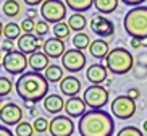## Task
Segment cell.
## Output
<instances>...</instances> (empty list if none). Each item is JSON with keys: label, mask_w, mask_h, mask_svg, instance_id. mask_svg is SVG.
Instances as JSON below:
<instances>
[{"label": "cell", "mask_w": 147, "mask_h": 136, "mask_svg": "<svg viewBox=\"0 0 147 136\" xmlns=\"http://www.w3.org/2000/svg\"><path fill=\"white\" fill-rule=\"evenodd\" d=\"M49 133L52 136H73L74 133V123L71 117L65 115H55L50 120V128Z\"/></svg>", "instance_id": "obj_10"}, {"label": "cell", "mask_w": 147, "mask_h": 136, "mask_svg": "<svg viewBox=\"0 0 147 136\" xmlns=\"http://www.w3.org/2000/svg\"><path fill=\"white\" fill-rule=\"evenodd\" d=\"M125 5H129V7H139L141 3H144L146 0H121Z\"/></svg>", "instance_id": "obj_36"}, {"label": "cell", "mask_w": 147, "mask_h": 136, "mask_svg": "<svg viewBox=\"0 0 147 136\" xmlns=\"http://www.w3.org/2000/svg\"><path fill=\"white\" fill-rule=\"evenodd\" d=\"M2 12L8 18H15L21 13V5L18 3L16 0H5L2 3Z\"/></svg>", "instance_id": "obj_26"}, {"label": "cell", "mask_w": 147, "mask_h": 136, "mask_svg": "<svg viewBox=\"0 0 147 136\" xmlns=\"http://www.w3.org/2000/svg\"><path fill=\"white\" fill-rule=\"evenodd\" d=\"M37 41H39V37L34 34H28V32H24V34L18 39L16 42V47L18 50H21L23 53H34L39 50V44H37Z\"/></svg>", "instance_id": "obj_17"}, {"label": "cell", "mask_w": 147, "mask_h": 136, "mask_svg": "<svg viewBox=\"0 0 147 136\" xmlns=\"http://www.w3.org/2000/svg\"><path fill=\"white\" fill-rule=\"evenodd\" d=\"M2 50H3V52H11V50H13V44H11V41L10 39H3L2 41Z\"/></svg>", "instance_id": "obj_35"}, {"label": "cell", "mask_w": 147, "mask_h": 136, "mask_svg": "<svg viewBox=\"0 0 147 136\" xmlns=\"http://www.w3.org/2000/svg\"><path fill=\"white\" fill-rule=\"evenodd\" d=\"M63 70H65L63 66L50 65V66H47V70L44 71V75H45V78L49 79V83H60L61 79L65 78V76H63L65 71Z\"/></svg>", "instance_id": "obj_23"}, {"label": "cell", "mask_w": 147, "mask_h": 136, "mask_svg": "<svg viewBox=\"0 0 147 136\" xmlns=\"http://www.w3.org/2000/svg\"><path fill=\"white\" fill-rule=\"evenodd\" d=\"M110 84H112V79H107V81H105V86H107V88H110Z\"/></svg>", "instance_id": "obj_43"}, {"label": "cell", "mask_w": 147, "mask_h": 136, "mask_svg": "<svg viewBox=\"0 0 147 136\" xmlns=\"http://www.w3.org/2000/svg\"><path fill=\"white\" fill-rule=\"evenodd\" d=\"M65 3L74 13H84L91 7H94V0H65Z\"/></svg>", "instance_id": "obj_22"}, {"label": "cell", "mask_w": 147, "mask_h": 136, "mask_svg": "<svg viewBox=\"0 0 147 136\" xmlns=\"http://www.w3.org/2000/svg\"><path fill=\"white\" fill-rule=\"evenodd\" d=\"M118 7V0H94V8L104 15L113 13Z\"/></svg>", "instance_id": "obj_25"}, {"label": "cell", "mask_w": 147, "mask_h": 136, "mask_svg": "<svg viewBox=\"0 0 147 136\" xmlns=\"http://www.w3.org/2000/svg\"><path fill=\"white\" fill-rule=\"evenodd\" d=\"M81 136H113L115 122L105 110H87L78 122Z\"/></svg>", "instance_id": "obj_2"}, {"label": "cell", "mask_w": 147, "mask_h": 136, "mask_svg": "<svg viewBox=\"0 0 147 136\" xmlns=\"http://www.w3.org/2000/svg\"><path fill=\"white\" fill-rule=\"evenodd\" d=\"M117 136H144V135H142V131L136 127H125L118 131Z\"/></svg>", "instance_id": "obj_31"}, {"label": "cell", "mask_w": 147, "mask_h": 136, "mask_svg": "<svg viewBox=\"0 0 147 136\" xmlns=\"http://www.w3.org/2000/svg\"><path fill=\"white\" fill-rule=\"evenodd\" d=\"M32 127H34L36 133H45L50 128V122L47 118H44V117H37L34 120V123H32Z\"/></svg>", "instance_id": "obj_30"}, {"label": "cell", "mask_w": 147, "mask_h": 136, "mask_svg": "<svg viewBox=\"0 0 147 136\" xmlns=\"http://www.w3.org/2000/svg\"><path fill=\"white\" fill-rule=\"evenodd\" d=\"M105 65H107L108 71L113 73V75H126L128 71H131L134 60L129 50H126L123 47H117L112 49L110 53L107 55Z\"/></svg>", "instance_id": "obj_4"}, {"label": "cell", "mask_w": 147, "mask_h": 136, "mask_svg": "<svg viewBox=\"0 0 147 136\" xmlns=\"http://www.w3.org/2000/svg\"><path fill=\"white\" fill-rule=\"evenodd\" d=\"M123 28L131 37H147V7H134L123 18Z\"/></svg>", "instance_id": "obj_3"}, {"label": "cell", "mask_w": 147, "mask_h": 136, "mask_svg": "<svg viewBox=\"0 0 147 136\" xmlns=\"http://www.w3.org/2000/svg\"><path fill=\"white\" fill-rule=\"evenodd\" d=\"M15 133H16V136H32L36 133V130L29 122H21L16 125Z\"/></svg>", "instance_id": "obj_29"}, {"label": "cell", "mask_w": 147, "mask_h": 136, "mask_svg": "<svg viewBox=\"0 0 147 136\" xmlns=\"http://www.w3.org/2000/svg\"><path fill=\"white\" fill-rule=\"evenodd\" d=\"M112 114L120 120H129L136 114V101L129 96H118L110 104Z\"/></svg>", "instance_id": "obj_8"}, {"label": "cell", "mask_w": 147, "mask_h": 136, "mask_svg": "<svg viewBox=\"0 0 147 136\" xmlns=\"http://www.w3.org/2000/svg\"><path fill=\"white\" fill-rule=\"evenodd\" d=\"M36 34L39 36V37H44V36L49 32V23L45 21V20H40V21H37V24H36Z\"/></svg>", "instance_id": "obj_34"}, {"label": "cell", "mask_w": 147, "mask_h": 136, "mask_svg": "<svg viewBox=\"0 0 147 136\" xmlns=\"http://www.w3.org/2000/svg\"><path fill=\"white\" fill-rule=\"evenodd\" d=\"M28 15H29V18H32V20H34V18H36V15H37V12H36L34 8H29V12H28Z\"/></svg>", "instance_id": "obj_41"}, {"label": "cell", "mask_w": 147, "mask_h": 136, "mask_svg": "<svg viewBox=\"0 0 147 136\" xmlns=\"http://www.w3.org/2000/svg\"><path fill=\"white\" fill-rule=\"evenodd\" d=\"M23 118V109L13 102L10 104H2V109H0V120L3 125L7 127H11V125H18L21 123Z\"/></svg>", "instance_id": "obj_11"}, {"label": "cell", "mask_w": 147, "mask_h": 136, "mask_svg": "<svg viewBox=\"0 0 147 136\" xmlns=\"http://www.w3.org/2000/svg\"><path fill=\"white\" fill-rule=\"evenodd\" d=\"M42 52H45L50 58H61L65 55V42L58 37H52V39H47L45 44L42 47Z\"/></svg>", "instance_id": "obj_16"}, {"label": "cell", "mask_w": 147, "mask_h": 136, "mask_svg": "<svg viewBox=\"0 0 147 136\" xmlns=\"http://www.w3.org/2000/svg\"><path fill=\"white\" fill-rule=\"evenodd\" d=\"M23 2H24L28 7H32V8L37 7V5H42L44 3V0H23Z\"/></svg>", "instance_id": "obj_39"}, {"label": "cell", "mask_w": 147, "mask_h": 136, "mask_svg": "<svg viewBox=\"0 0 147 136\" xmlns=\"http://www.w3.org/2000/svg\"><path fill=\"white\" fill-rule=\"evenodd\" d=\"M128 96L133 97L134 101H136V99H139V96H141V91H139V89H136V88H131L129 91H128Z\"/></svg>", "instance_id": "obj_37"}, {"label": "cell", "mask_w": 147, "mask_h": 136, "mask_svg": "<svg viewBox=\"0 0 147 136\" xmlns=\"http://www.w3.org/2000/svg\"><path fill=\"white\" fill-rule=\"evenodd\" d=\"M61 66L66 71H69V73H78V71H81L86 66V55H84L82 50L69 49L61 57Z\"/></svg>", "instance_id": "obj_9"}, {"label": "cell", "mask_w": 147, "mask_h": 136, "mask_svg": "<svg viewBox=\"0 0 147 136\" xmlns=\"http://www.w3.org/2000/svg\"><path fill=\"white\" fill-rule=\"evenodd\" d=\"M20 24H21V29H23V32H28V34H32V32L36 31V24H37V23H36L34 20H32V18H26V20H23V21L20 23Z\"/></svg>", "instance_id": "obj_32"}, {"label": "cell", "mask_w": 147, "mask_h": 136, "mask_svg": "<svg viewBox=\"0 0 147 136\" xmlns=\"http://www.w3.org/2000/svg\"><path fill=\"white\" fill-rule=\"evenodd\" d=\"M60 91L63 96L68 97H76L81 92V81H79L76 76H65V78L60 81Z\"/></svg>", "instance_id": "obj_15"}, {"label": "cell", "mask_w": 147, "mask_h": 136, "mask_svg": "<svg viewBox=\"0 0 147 136\" xmlns=\"http://www.w3.org/2000/svg\"><path fill=\"white\" fill-rule=\"evenodd\" d=\"M142 130H144V131H146V133H147V120H146V122H144V123H142Z\"/></svg>", "instance_id": "obj_42"}, {"label": "cell", "mask_w": 147, "mask_h": 136, "mask_svg": "<svg viewBox=\"0 0 147 136\" xmlns=\"http://www.w3.org/2000/svg\"><path fill=\"white\" fill-rule=\"evenodd\" d=\"M131 47L133 49H141L142 47V41L138 37H131Z\"/></svg>", "instance_id": "obj_38"}, {"label": "cell", "mask_w": 147, "mask_h": 136, "mask_svg": "<svg viewBox=\"0 0 147 136\" xmlns=\"http://www.w3.org/2000/svg\"><path fill=\"white\" fill-rule=\"evenodd\" d=\"M66 8V3H63L61 0H44V3L40 5V15L47 23L57 24L65 20Z\"/></svg>", "instance_id": "obj_7"}, {"label": "cell", "mask_w": 147, "mask_h": 136, "mask_svg": "<svg viewBox=\"0 0 147 136\" xmlns=\"http://www.w3.org/2000/svg\"><path fill=\"white\" fill-rule=\"evenodd\" d=\"M141 41H142V47H147V37L146 39H141Z\"/></svg>", "instance_id": "obj_44"}, {"label": "cell", "mask_w": 147, "mask_h": 136, "mask_svg": "<svg viewBox=\"0 0 147 136\" xmlns=\"http://www.w3.org/2000/svg\"><path fill=\"white\" fill-rule=\"evenodd\" d=\"M107 75H108V68L100 63H94L86 70V78L91 84H102L107 81Z\"/></svg>", "instance_id": "obj_14"}, {"label": "cell", "mask_w": 147, "mask_h": 136, "mask_svg": "<svg viewBox=\"0 0 147 136\" xmlns=\"http://www.w3.org/2000/svg\"><path fill=\"white\" fill-rule=\"evenodd\" d=\"M15 89H16V94L24 102H39L47 97L49 79L39 71H26L15 83Z\"/></svg>", "instance_id": "obj_1"}, {"label": "cell", "mask_w": 147, "mask_h": 136, "mask_svg": "<svg viewBox=\"0 0 147 136\" xmlns=\"http://www.w3.org/2000/svg\"><path fill=\"white\" fill-rule=\"evenodd\" d=\"M10 92H11V81L8 78L2 76L0 78V96L5 97V96H8Z\"/></svg>", "instance_id": "obj_33"}, {"label": "cell", "mask_w": 147, "mask_h": 136, "mask_svg": "<svg viewBox=\"0 0 147 136\" xmlns=\"http://www.w3.org/2000/svg\"><path fill=\"white\" fill-rule=\"evenodd\" d=\"M82 99L87 104L91 110H100L102 107L107 106L108 102V91L107 88L100 86V84H91L89 88L84 89Z\"/></svg>", "instance_id": "obj_6"}, {"label": "cell", "mask_w": 147, "mask_h": 136, "mask_svg": "<svg viewBox=\"0 0 147 136\" xmlns=\"http://www.w3.org/2000/svg\"><path fill=\"white\" fill-rule=\"evenodd\" d=\"M28 60H29V66L32 71H45L47 70V66H50V57H49L45 52H34L31 53L29 57H28Z\"/></svg>", "instance_id": "obj_18"}, {"label": "cell", "mask_w": 147, "mask_h": 136, "mask_svg": "<svg viewBox=\"0 0 147 136\" xmlns=\"http://www.w3.org/2000/svg\"><path fill=\"white\" fill-rule=\"evenodd\" d=\"M44 110H47L49 114H52V115L60 114L61 110H65V101H63V97L58 96V94H49L44 99Z\"/></svg>", "instance_id": "obj_19"}, {"label": "cell", "mask_w": 147, "mask_h": 136, "mask_svg": "<svg viewBox=\"0 0 147 136\" xmlns=\"http://www.w3.org/2000/svg\"><path fill=\"white\" fill-rule=\"evenodd\" d=\"M2 34H3L5 39H10V41L16 39L18 41L24 32H23V29H21V24L10 21V23H7V24H2Z\"/></svg>", "instance_id": "obj_21"}, {"label": "cell", "mask_w": 147, "mask_h": 136, "mask_svg": "<svg viewBox=\"0 0 147 136\" xmlns=\"http://www.w3.org/2000/svg\"><path fill=\"white\" fill-rule=\"evenodd\" d=\"M86 109H87V104L84 102L82 97H68V101L65 102V112L71 118H76V117L81 118L87 112Z\"/></svg>", "instance_id": "obj_13"}, {"label": "cell", "mask_w": 147, "mask_h": 136, "mask_svg": "<svg viewBox=\"0 0 147 136\" xmlns=\"http://www.w3.org/2000/svg\"><path fill=\"white\" fill-rule=\"evenodd\" d=\"M0 136H13V133L10 130H7L5 127H0Z\"/></svg>", "instance_id": "obj_40"}, {"label": "cell", "mask_w": 147, "mask_h": 136, "mask_svg": "<svg viewBox=\"0 0 147 136\" xmlns=\"http://www.w3.org/2000/svg\"><path fill=\"white\" fill-rule=\"evenodd\" d=\"M69 32H71V29H69L68 23L60 21V23H57V24H53V36L58 37V39H61V41L68 39Z\"/></svg>", "instance_id": "obj_28"}, {"label": "cell", "mask_w": 147, "mask_h": 136, "mask_svg": "<svg viewBox=\"0 0 147 136\" xmlns=\"http://www.w3.org/2000/svg\"><path fill=\"white\" fill-rule=\"evenodd\" d=\"M91 29L92 32L99 36V37H110L115 32V26L108 18L102 16V15H95L91 20Z\"/></svg>", "instance_id": "obj_12"}, {"label": "cell", "mask_w": 147, "mask_h": 136, "mask_svg": "<svg viewBox=\"0 0 147 136\" xmlns=\"http://www.w3.org/2000/svg\"><path fill=\"white\" fill-rule=\"evenodd\" d=\"M68 26L71 31H74V32H81V31H84V28H86L87 24V20L84 18V15L81 13H74L71 15V16L68 18Z\"/></svg>", "instance_id": "obj_24"}, {"label": "cell", "mask_w": 147, "mask_h": 136, "mask_svg": "<svg viewBox=\"0 0 147 136\" xmlns=\"http://www.w3.org/2000/svg\"><path fill=\"white\" fill-rule=\"evenodd\" d=\"M89 52H91L92 57L95 58H107V55L110 53V45L105 42L104 39H95L91 42V47H89Z\"/></svg>", "instance_id": "obj_20"}, {"label": "cell", "mask_w": 147, "mask_h": 136, "mask_svg": "<svg viewBox=\"0 0 147 136\" xmlns=\"http://www.w3.org/2000/svg\"><path fill=\"white\" fill-rule=\"evenodd\" d=\"M73 45L78 50H86V49L91 47V39L86 32H76L73 37Z\"/></svg>", "instance_id": "obj_27"}, {"label": "cell", "mask_w": 147, "mask_h": 136, "mask_svg": "<svg viewBox=\"0 0 147 136\" xmlns=\"http://www.w3.org/2000/svg\"><path fill=\"white\" fill-rule=\"evenodd\" d=\"M2 66L10 75L21 76L23 73H26V68L29 66V60H28L26 53H23L21 50H11L2 57Z\"/></svg>", "instance_id": "obj_5"}]
</instances>
